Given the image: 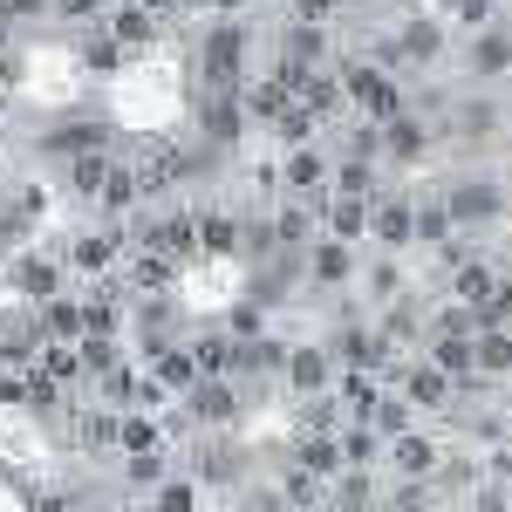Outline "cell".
<instances>
[{
    "label": "cell",
    "mask_w": 512,
    "mask_h": 512,
    "mask_svg": "<svg viewBox=\"0 0 512 512\" xmlns=\"http://www.w3.org/2000/svg\"><path fill=\"white\" fill-rule=\"evenodd\" d=\"M280 376H287V390H294V396H328L342 369H335V349H328V342H294L287 362H280Z\"/></svg>",
    "instance_id": "cell-1"
},
{
    "label": "cell",
    "mask_w": 512,
    "mask_h": 512,
    "mask_svg": "<svg viewBox=\"0 0 512 512\" xmlns=\"http://www.w3.org/2000/svg\"><path fill=\"white\" fill-rule=\"evenodd\" d=\"M390 472H396V478H417V485H431V478L444 472V444H437L431 431L390 437Z\"/></svg>",
    "instance_id": "cell-2"
},
{
    "label": "cell",
    "mask_w": 512,
    "mask_h": 512,
    "mask_svg": "<svg viewBox=\"0 0 512 512\" xmlns=\"http://www.w3.org/2000/svg\"><path fill=\"white\" fill-rule=\"evenodd\" d=\"M444 205H451V219H458V226H492V219L506 212V192H499V185H485V178H458V185L444 192Z\"/></svg>",
    "instance_id": "cell-3"
},
{
    "label": "cell",
    "mask_w": 512,
    "mask_h": 512,
    "mask_svg": "<svg viewBox=\"0 0 512 512\" xmlns=\"http://www.w3.org/2000/svg\"><path fill=\"white\" fill-rule=\"evenodd\" d=\"M7 287H21V294L41 308L48 294H62V267H55L48 253H14V260H7Z\"/></svg>",
    "instance_id": "cell-4"
},
{
    "label": "cell",
    "mask_w": 512,
    "mask_h": 512,
    "mask_svg": "<svg viewBox=\"0 0 512 512\" xmlns=\"http://www.w3.org/2000/svg\"><path fill=\"white\" fill-rule=\"evenodd\" d=\"M308 280H315V287H349L355 280V253H349V239H315V246H308Z\"/></svg>",
    "instance_id": "cell-5"
},
{
    "label": "cell",
    "mask_w": 512,
    "mask_h": 512,
    "mask_svg": "<svg viewBox=\"0 0 512 512\" xmlns=\"http://www.w3.org/2000/svg\"><path fill=\"white\" fill-rule=\"evenodd\" d=\"M369 233L383 239V246H410V239H417V205H410V198H376Z\"/></svg>",
    "instance_id": "cell-6"
},
{
    "label": "cell",
    "mask_w": 512,
    "mask_h": 512,
    "mask_svg": "<svg viewBox=\"0 0 512 512\" xmlns=\"http://www.w3.org/2000/svg\"><path fill=\"white\" fill-rule=\"evenodd\" d=\"M328 178H335V171H328V158H321V151H308V144H294V151L280 158V185H287V192H321Z\"/></svg>",
    "instance_id": "cell-7"
},
{
    "label": "cell",
    "mask_w": 512,
    "mask_h": 512,
    "mask_svg": "<svg viewBox=\"0 0 512 512\" xmlns=\"http://www.w3.org/2000/svg\"><path fill=\"white\" fill-rule=\"evenodd\" d=\"M383 151H390L396 164H417L424 151H431V130H424L417 117H390L383 123Z\"/></svg>",
    "instance_id": "cell-8"
},
{
    "label": "cell",
    "mask_w": 512,
    "mask_h": 512,
    "mask_svg": "<svg viewBox=\"0 0 512 512\" xmlns=\"http://www.w3.org/2000/svg\"><path fill=\"white\" fill-rule=\"evenodd\" d=\"M478 376H512V328L506 321L478 328Z\"/></svg>",
    "instance_id": "cell-9"
},
{
    "label": "cell",
    "mask_w": 512,
    "mask_h": 512,
    "mask_svg": "<svg viewBox=\"0 0 512 512\" xmlns=\"http://www.w3.org/2000/svg\"><path fill=\"white\" fill-rule=\"evenodd\" d=\"M396 48H403V62H437V55H444V28L417 14V21L396 28Z\"/></svg>",
    "instance_id": "cell-10"
},
{
    "label": "cell",
    "mask_w": 512,
    "mask_h": 512,
    "mask_svg": "<svg viewBox=\"0 0 512 512\" xmlns=\"http://www.w3.org/2000/svg\"><path fill=\"white\" fill-rule=\"evenodd\" d=\"M369 212H376V205H362L355 192H335L321 219H328V233H335V239H362V233H369Z\"/></svg>",
    "instance_id": "cell-11"
},
{
    "label": "cell",
    "mask_w": 512,
    "mask_h": 512,
    "mask_svg": "<svg viewBox=\"0 0 512 512\" xmlns=\"http://www.w3.org/2000/svg\"><path fill=\"white\" fill-rule=\"evenodd\" d=\"M198 246L205 253H239V219L233 212H198Z\"/></svg>",
    "instance_id": "cell-12"
},
{
    "label": "cell",
    "mask_w": 512,
    "mask_h": 512,
    "mask_svg": "<svg viewBox=\"0 0 512 512\" xmlns=\"http://www.w3.org/2000/svg\"><path fill=\"white\" fill-rule=\"evenodd\" d=\"M369 424H376V431L383 437H403V431H417V403H410V396L403 390H383V403H376V417H369Z\"/></svg>",
    "instance_id": "cell-13"
},
{
    "label": "cell",
    "mask_w": 512,
    "mask_h": 512,
    "mask_svg": "<svg viewBox=\"0 0 512 512\" xmlns=\"http://www.w3.org/2000/svg\"><path fill=\"white\" fill-rule=\"evenodd\" d=\"M512 69V41L506 35H478L472 41V76H506Z\"/></svg>",
    "instance_id": "cell-14"
},
{
    "label": "cell",
    "mask_w": 512,
    "mask_h": 512,
    "mask_svg": "<svg viewBox=\"0 0 512 512\" xmlns=\"http://www.w3.org/2000/svg\"><path fill=\"white\" fill-rule=\"evenodd\" d=\"M151 512H198V485L192 478H164L158 499H151Z\"/></svg>",
    "instance_id": "cell-15"
},
{
    "label": "cell",
    "mask_w": 512,
    "mask_h": 512,
    "mask_svg": "<svg viewBox=\"0 0 512 512\" xmlns=\"http://www.w3.org/2000/svg\"><path fill=\"white\" fill-rule=\"evenodd\" d=\"M369 294H376V301H403V267H396V260H376V267H369Z\"/></svg>",
    "instance_id": "cell-16"
}]
</instances>
